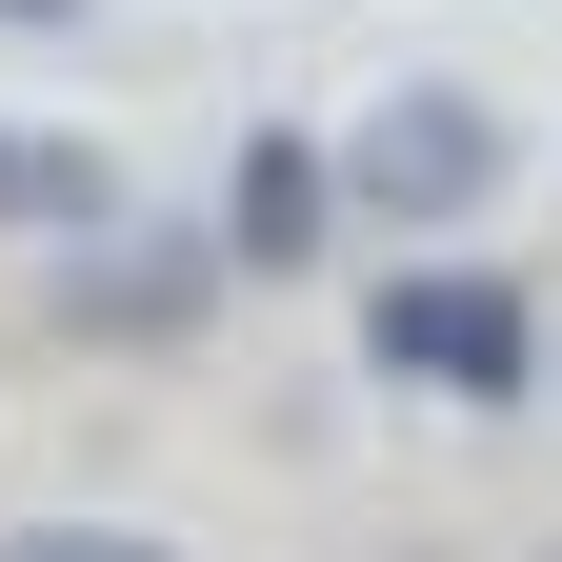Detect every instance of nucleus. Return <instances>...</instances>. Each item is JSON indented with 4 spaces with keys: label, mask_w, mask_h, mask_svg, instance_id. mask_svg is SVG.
<instances>
[{
    "label": "nucleus",
    "mask_w": 562,
    "mask_h": 562,
    "mask_svg": "<svg viewBox=\"0 0 562 562\" xmlns=\"http://www.w3.org/2000/svg\"><path fill=\"white\" fill-rule=\"evenodd\" d=\"M362 362L422 382V402H522V382H542V302H522L503 261L402 241V281H362Z\"/></svg>",
    "instance_id": "obj_1"
},
{
    "label": "nucleus",
    "mask_w": 562,
    "mask_h": 562,
    "mask_svg": "<svg viewBox=\"0 0 562 562\" xmlns=\"http://www.w3.org/2000/svg\"><path fill=\"white\" fill-rule=\"evenodd\" d=\"M482 181H503V101H462V81H402V101H362V140H341V222H382V241L482 222Z\"/></svg>",
    "instance_id": "obj_2"
},
{
    "label": "nucleus",
    "mask_w": 562,
    "mask_h": 562,
    "mask_svg": "<svg viewBox=\"0 0 562 562\" xmlns=\"http://www.w3.org/2000/svg\"><path fill=\"white\" fill-rule=\"evenodd\" d=\"M222 222H121V201H101V222H81V261H60V322H81V341H201V322H222Z\"/></svg>",
    "instance_id": "obj_3"
},
{
    "label": "nucleus",
    "mask_w": 562,
    "mask_h": 562,
    "mask_svg": "<svg viewBox=\"0 0 562 562\" xmlns=\"http://www.w3.org/2000/svg\"><path fill=\"white\" fill-rule=\"evenodd\" d=\"M322 241H341V161L261 121V140H241V181H222V261H241V281H302Z\"/></svg>",
    "instance_id": "obj_4"
},
{
    "label": "nucleus",
    "mask_w": 562,
    "mask_h": 562,
    "mask_svg": "<svg viewBox=\"0 0 562 562\" xmlns=\"http://www.w3.org/2000/svg\"><path fill=\"white\" fill-rule=\"evenodd\" d=\"M101 201H121V161L81 121H0V222H21V241H81Z\"/></svg>",
    "instance_id": "obj_5"
},
{
    "label": "nucleus",
    "mask_w": 562,
    "mask_h": 562,
    "mask_svg": "<svg viewBox=\"0 0 562 562\" xmlns=\"http://www.w3.org/2000/svg\"><path fill=\"white\" fill-rule=\"evenodd\" d=\"M0 562H181V542H140V522H21Z\"/></svg>",
    "instance_id": "obj_6"
}]
</instances>
